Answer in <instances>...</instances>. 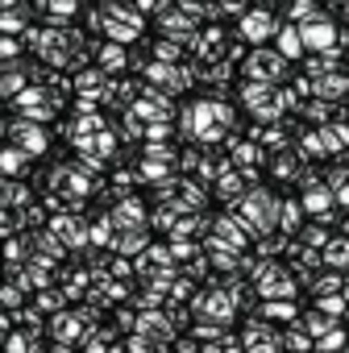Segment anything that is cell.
Listing matches in <instances>:
<instances>
[{"label":"cell","instance_id":"6da1fadb","mask_svg":"<svg viewBox=\"0 0 349 353\" xmlns=\"http://www.w3.org/2000/svg\"><path fill=\"white\" fill-rule=\"evenodd\" d=\"M21 141L34 145V150H42V129L38 125H21Z\"/></svg>","mask_w":349,"mask_h":353}]
</instances>
